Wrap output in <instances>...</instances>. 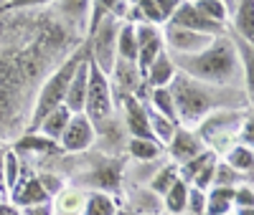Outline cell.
<instances>
[{
    "instance_id": "obj_36",
    "label": "cell",
    "mask_w": 254,
    "mask_h": 215,
    "mask_svg": "<svg viewBox=\"0 0 254 215\" xmlns=\"http://www.w3.org/2000/svg\"><path fill=\"white\" fill-rule=\"evenodd\" d=\"M231 215H254V208H234Z\"/></svg>"
},
{
    "instance_id": "obj_33",
    "label": "cell",
    "mask_w": 254,
    "mask_h": 215,
    "mask_svg": "<svg viewBox=\"0 0 254 215\" xmlns=\"http://www.w3.org/2000/svg\"><path fill=\"white\" fill-rule=\"evenodd\" d=\"M155 3V8H158V13L163 15V20L168 23V20H171V15L178 10V5L183 3V0H153Z\"/></svg>"
},
{
    "instance_id": "obj_10",
    "label": "cell",
    "mask_w": 254,
    "mask_h": 215,
    "mask_svg": "<svg viewBox=\"0 0 254 215\" xmlns=\"http://www.w3.org/2000/svg\"><path fill=\"white\" fill-rule=\"evenodd\" d=\"M203 149H206L203 137L196 134L193 129H183V127H178L176 134L171 137V142H168V152H171V157H173L178 165L193 160L196 155L203 152Z\"/></svg>"
},
{
    "instance_id": "obj_1",
    "label": "cell",
    "mask_w": 254,
    "mask_h": 215,
    "mask_svg": "<svg viewBox=\"0 0 254 215\" xmlns=\"http://www.w3.org/2000/svg\"><path fill=\"white\" fill-rule=\"evenodd\" d=\"M176 69L196 81L229 89L231 84H237L242 79L244 58H242L239 48L234 46V41H229L226 36H219V38H214V43L206 51H201L196 56L178 58Z\"/></svg>"
},
{
    "instance_id": "obj_9",
    "label": "cell",
    "mask_w": 254,
    "mask_h": 215,
    "mask_svg": "<svg viewBox=\"0 0 254 215\" xmlns=\"http://www.w3.org/2000/svg\"><path fill=\"white\" fill-rule=\"evenodd\" d=\"M168 23H173V26H181V28H188V31H196V33H203V36H224V28L214 26L211 20H206L201 15V10L193 5V3H188V0H183V3L178 5V10L171 15V20Z\"/></svg>"
},
{
    "instance_id": "obj_14",
    "label": "cell",
    "mask_w": 254,
    "mask_h": 215,
    "mask_svg": "<svg viewBox=\"0 0 254 215\" xmlns=\"http://www.w3.org/2000/svg\"><path fill=\"white\" fill-rule=\"evenodd\" d=\"M10 203L15 208H28V205H38V203H49L51 198L46 195V190L41 187L38 177H28V180H18V185L8 192Z\"/></svg>"
},
{
    "instance_id": "obj_19",
    "label": "cell",
    "mask_w": 254,
    "mask_h": 215,
    "mask_svg": "<svg viewBox=\"0 0 254 215\" xmlns=\"http://www.w3.org/2000/svg\"><path fill=\"white\" fill-rule=\"evenodd\" d=\"M231 15H234V28H237V33H239L247 43H252V38H254V0H239Z\"/></svg>"
},
{
    "instance_id": "obj_28",
    "label": "cell",
    "mask_w": 254,
    "mask_h": 215,
    "mask_svg": "<svg viewBox=\"0 0 254 215\" xmlns=\"http://www.w3.org/2000/svg\"><path fill=\"white\" fill-rule=\"evenodd\" d=\"M176 180H181V177H178V167L171 165V167H163L158 175L153 177L150 187H153V192H158V195H165V192L171 190V185H173Z\"/></svg>"
},
{
    "instance_id": "obj_30",
    "label": "cell",
    "mask_w": 254,
    "mask_h": 215,
    "mask_svg": "<svg viewBox=\"0 0 254 215\" xmlns=\"http://www.w3.org/2000/svg\"><path fill=\"white\" fill-rule=\"evenodd\" d=\"M203 208H206V192L203 190H196V187H188L186 210L196 213V215H203Z\"/></svg>"
},
{
    "instance_id": "obj_17",
    "label": "cell",
    "mask_w": 254,
    "mask_h": 215,
    "mask_svg": "<svg viewBox=\"0 0 254 215\" xmlns=\"http://www.w3.org/2000/svg\"><path fill=\"white\" fill-rule=\"evenodd\" d=\"M69 119H71V112L61 104L59 109L49 112L44 119H41V122L36 124V129H38V134H44V137H49L51 142L59 144V139H61V134H64V129H66Z\"/></svg>"
},
{
    "instance_id": "obj_29",
    "label": "cell",
    "mask_w": 254,
    "mask_h": 215,
    "mask_svg": "<svg viewBox=\"0 0 254 215\" xmlns=\"http://www.w3.org/2000/svg\"><path fill=\"white\" fill-rule=\"evenodd\" d=\"M234 208H254V190L249 182L234 185Z\"/></svg>"
},
{
    "instance_id": "obj_31",
    "label": "cell",
    "mask_w": 254,
    "mask_h": 215,
    "mask_svg": "<svg viewBox=\"0 0 254 215\" xmlns=\"http://www.w3.org/2000/svg\"><path fill=\"white\" fill-rule=\"evenodd\" d=\"M38 182H41V187L46 190V195H49V198H56L59 192L64 190V182H61V177H56V175H49V172H44V175L38 177Z\"/></svg>"
},
{
    "instance_id": "obj_16",
    "label": "cell",
    "mask_w": 254,
    "mask_h": 215,
    "mask_svg": "<svg viewBox=\"0 0 254 215\" xmlns=\"http://www.w3.org/2000/svg\"><path fill=\"white\" fill-rule=\"evenodd\" d=\"M231 210H234V187L211 185L206 192L203 215H231Z\"/></svg>"
},
{
    "instance_id": "obj_23",
    "label": "cell",
    "mask_w": 254,
    "mask_h": 215,
    "mask_svg": "<svg viewBox=\"0 0 254 215\" xmlns=\"http://www.w3.org/2000/svg\"><path fill=\"white\" fill-rule=\"evenodd\" d=\"M193 5L201 10V15L206 20H211V23L219 26V28H226L231 13L226 10V5L221 3V0H193Z\"/></svg>"
},
{
    "instance_id": "obj_18",
    "label": "cell",
    "mask_w": 254,
    "mask_h": 215,
    "mask_svg": "<svg viewBox=\"0 0 254 215\" xmlns=\"http://www.w3.org/2000/svg\"><path fill=\"white\" fill-rule=\"evenodd\" d=\"M117 61H130L137 63V33H135V23H122L120 33H117Z\"/></svg>"
},
{
    "instance_id": "obj_26",
    "label": "cell",
    "mask_w": 254,
    "mask_h": 215,
    "mask_svg": "<svg viewBox=\"0 0 254 215\" xmlns=\"http://www.w3.org/2000/svg\"><path fill=\"white\" fill-rule=\"evenodd\" d=\"M130 155L140 162H150V160H158L160 157V144L155 139H137L132 137L130 139Z\"/></svg>"
},
{
    "instance_id": "obj_32",
    "label": "cell",
    "mask_w": 254,
    "mask_h": 215,
    "mask_svg": "<svg viewBox=\"0 0 254 215\" xmlns=\"http://www.w3.org/2000/svg\"><path fill=\"white\" fill-rule=\"evenodd\" d=\"M18 215H56V208L49 203H38V205H28V208H18Z\"/></svg>"
},
{
    "instance_id": "obj_7",
    "label": "cell",
    "mask_w": 254,
    "mask_h": 215,
    "mask_svg": "<svg viewBox=\"0 0 254 215\" xmlns=\"http://www.w3.org/2000/svg\"><path fill=\"white\" fill-rule=\"evenodd\" d=\"M94 137H97L94 122L87 114H71L66 129H64V134L59 139V147L64 152H84V149L92 147Z\"/></svg>"
},
{
    "instance_id": "obj_4",
    "label": "cell",
    "mask_w": 254,
    "mask_h": 215,
    "mask_svg": "<svg viewBox=\"0 0 254 215\" xmlns=\"http://www.w3.org/2000/svg\"><path fill=\"white\" fill-rule=\"evenodd\" d=\"M89 76H87V99H84V112L92 122H107L115 112V91L112 79L104 74L97 63L89 58Z\"/></svg>"
},
{
    "instance_id": "obj_24",
    "label": "cell",
    "mask_w": 254,
    "mask_h": 215,
    "mask_svg": "<svg viewBox=\"0 0 254 215\" xmlns=\"http://www.w3.org/2000/svg\"><path fill=\"white\" fill-rule=\"evenodd\" d=\"M150 109L158 112L160 117L171 119L173 124H178V117H176V104H173V96H171V89H153L150 91Z\"/></svg>"
},
{
    "instance_id": "obj_3",
    "label": "cell",
    "mask_w": 254,
    "mask_h": 215,
    "mask_svg": "<svg viewBox=\"0 0 254 215\" xmlns=\"http://www.w3.org/2000/svg\"><path fill=\"white\" fill-rule=\"evenodd\" d=\"M89 53V43H81L79 48H74V53L61 63V66L44 81V86H41V91L33 101V112H31V127L36 129V124L44 119L49 112L59 109V106L64 104V96H66V89H69V81L76 71V66L87 58Z\"/></svg>"
},
{
    "instance_id": "obj_39",
    "label": "cell",
    "mask_w": 254,
    "mask_h": 215,
    "mask_svg": "<svg viewBox=\"0 0 254 215\" xmlns=\"http://www.w3.org/2000/svg\"><path fill=\"white\" fill-rule=\"evenodd\" d=\"M56 215H74V213H56Z\"/></svg>"
},
{
    "instance_id": "obj_15",
    "label": "cell",
    "mask_w": 254,
    "mask_h": 215,
    "mask_svg": "<svg viewBox=\"0 0 254 215\" xmlns=\"http://www.w3.org/2000/svg\"><path fill=\"white\" fill-rule=\"evenodd\" d=\"M59 13L69 20L71 26L76 28H87V20H92V8H94V0H54Z\"/></svg>"
},
{
    "instance_id": "obj_11",
    "label": "cell",
    "mask_w": 254,
    "mask_h": 215,
    "mask_svg": "<svg viewBox=\"0 0 254 215\" xmlns=\"http://www.w3.org/2000/svg\"><path fill=\"white\" fill-rule=\"evenodd\" d=\"M87 63H89V53L76 66V71H74V76L69 81L66 96H64V106H66L71 114H81L84 112V99H87V76H89V66H87Z\"/></svg>"
},
{
    "instance_id": "obj_5",
    "label": "cell",
    "mask_w": 254,
    "mask_h": 215,
    "mask_svg": "<svg viewBox=\"0 0 254 215\" xmlns=\"http://www.w3.org/2000/svg\"><path fill=\"white\" fill-rule=\"evenodd\" d=\"M122 20L115 15H102L97 26L92 28V43H89V58L104 74H112V66L117 61V33Z\"/></svg>"
},
{
    "instance_id": "obj_13",
    "label": "cell",
    "mask_w": 254,
    "mask_h": 215,
    "mask_svg": "<svg viewBox=\"0 0 254 215\" xmlns=\"http://www.w3.org/2000/svg\"><path fill=\"white\" fill-rule=\"evenodd\" d=\"M125 101V122L130 134L137 139H155L150 132V124H147V112H145V104H140L137 96H122Z\"/></svg>"
},
{
    "instance_id": "obj_25",
    "label": "cell",
    "mask_w": 254,
    "mask_h": 215,
    "mask_svg": "<svg viewBox=\"0 0 254 215\" xmlns=\"http://www.w3.org/2000/svg\"><path fill=\"white\" fill-rule=\"evenodd\" d=\"M165 210L171 213V215H181L186 210V198H188V182L183 180H176L171 185V190L165 192Z\"/></svg>"
},
{
    "instance_id": "obj_6",
    "label": "cell",
    "mask_w": 254,
    "mask_h": 215,
    "mask_svg": "<svg viewBox=\"0 0 254 215\" xmlns=\"http://www.w3.org/2000/svg\"><path fill=\"white\" fill-rule=\"evenodd\" d=\"M211 43H214V36H203V33H196V31L173 26V23H165L163 26V46H165L168 53H176L178 58L196 56V53L206 51Z\"/></svg>"
},
{
    "instance_id": "obj_22",
    "label": "cell",
    "mask_w": 254,
    "mask_h": 215,
    "mask_svg": "<svg viewBox=\"0 0 254 215\" xmlns=\"http://www.w3.org/2000/svg\"><path fill=\"white\" fill-rule=\"evenodd\" d=\"M15 149L18 152H36V155H51V152H59V144L56 142H51L49 137H44V134H26V137H20L18 139V144H15Z\"/></svg>"
},
{
    "instance_id": "obj_40",
    "label": "cell",
    "mask_w": 254,
    "mask_h": 215,
    "mask_svg": "<svg viewBox=\"0 0 254 215\" xmlns=\"http://www.w3.org/2000/svg\"><path fill=\"white\" fill-rule=\"evenodd\" d=\"M188 3H193V0H188Z\"/></svg>"
},
{
    "instance_id": "obj_2",
    "label": "cell",
    "mask_w": 254,
    "mask_h": 215,
    "mask_svg": "<svg viewBox=\"0 0 254 215\" xmlns=\"http://www.w3.org/2000/svg\"><path fill=\"white\" fill-rule=\"evenodd\" d=\"M171 96L176 104V117L183 124V129H193L198 127L206 117H211L219 106H221V96L214 91L211 84L196 81L186 74H176V79L171 81Z\"/></svg>"
},
{
    "instance_id": "obj_20",
    "label": "cell",
    "mask_w": 254,
    "mask_h": 215,
    "mask_svg": "<svg viewBox=\"0 0 254 215\" xmlns=\"http://www.w3.org/2000/svg\"><path fill=\"white\" fill-rule=\"evenodd\" d=\"M115 213H117V203L107 192L94 190L84 198V215H115Z\"/></svg>"
},
{
    "instance_id": "obj_38",
    "label": "cell",
    "mask_w": 254,
    "mask_h": 215,
    "mask_svg": "<svg viewBox=\"0 0 254 215\" xmlns=\"http://www.w3.org/2000/svg\"><path fill=\"white\" fill-rule=\"evenodd\" d=\"M115 215H130V213H122V210H117V213H115Z\"/></svg>"
},
{
    "instance_id": "obj_34",
    "label": "cell",
    "mask_w": 254,
    "mask_h": 215,
    "mask_svg": "<svg viewBox=\"0 0 254 215\" xmlns=\"http://www.w3.org/2000/svg\"><path fill=\"white\" fill-rule=\"evenodd\" d=\"M49 3H54V0H10L5 8H13V10L15 8H44Z\"/></svg>"
},
{
    "instance_id": "obj_37",
    "label": "cell",
    "mask_w": 254,
    "mask_h": 215,
    "mask_svg": "<svg viewBox=\"0 0 254 215\" xmlns=\"http://www.w3.org/2000/svg\"><path fill=\"white\" fill-rule=\"evenodd\" d=\"M221 3L226 5V10H229V13H234V8H237V3H239V0H221Z\"/></svg>"
},
{
    "instance_id": "obj_8",
    "label": "cell",
    "mask_w": 254,
    "mask_h": 215,
    "mask_svg": "<svg viewBox=\"0 0 254 215\" xmlns=\"http://www.w3.org/2000/svg\"><path fill=\"white\" fill-rule=\"evenodd\" d=\"M135 33H137V69H140V74H145L147 66L165 51L163 28L150 26V23H135Z\"/></svg>"
},
{
    "instance_id": "obj_35",
    "label": "cell",
    "mask_w": 254,
    "mask_h": 215,
    "mask_svg": "<svg viewBox=\"0 0 254 215\" xmlns=\"http://www.w3.org/2000/svg\"><path fill=\"white\" fill-rule=\"evenodd\" d=\"M239 144L252 147V119H249V117L244 119V124H242V129H239Z\"/></svg>"
},
{
    "instance_id": "obj_27",
    "label": "cell",
    "mask_w": 254,
    "mask_h": 215,
    "mask_svg": "<svg viewBox=\"0 0 254 215\" xmlns=\"http://www.w3.org/2000/svg\"><path fill=\"white\" fill-rule=\"evenodd\" d=\"M20 160H18V155L13 152H5L3 155V182H5V190L10 192L15 185H18V180H20Z\"/></svg>"
},
{
    "instance_id": "obj_21",
    "label": "cell",
    "mask_w": 254,
    "mask_h": 215,
    "mask_svg": "<svg viewBox=\"0 0 254 215\" xmlns=\"http://www.w3.org/2000/svg\"><path fill=\"white\" fill-rule=\"evenodd\" d=\"M226 165L239 172V175H252V167H254V152H252V147H244V144H237V147H231L229 152H226Z\"/></svg>"
},
{
    "instance_id": "obj_12",
    "label": "cell",
    "mask_w": 254,
    "mask_h": 215,
    "mask_svg": "<svg viewBox=\"0 0 254 215\" xmlns=\"http://www.w3.org/2000/svg\"><path fill=\"white\" fill-rule=\"evenodd\" d=\"M176 74H178V69H176L173 56L168 51H163L150 66H147V71L142 74V84H147L150 89H165V86H171Z\"/></svg>"
}]
</instances>
